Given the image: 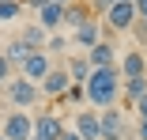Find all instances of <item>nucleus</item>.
Returning <instances> with one entry per match:
<instances>
[{
  "label": "nucleus",
  "mask_w": 147,
  "mask_h": 140,
  "mask_svg": "<svg viewBox=\"0 0 147 140\" xmlns=\"http://www.w3.org/2000/svg\"><path fill=\"white\" fill-rule=\"evenodd\" d=\"M83 91H87V102H94L98 110H109L121 99V72L117 68H91Z\"/></svg>",
  "instance_id": "1"
},
{
  "label": "nucleus",
  "mask_w": 147,
  "mask_h": 140,
  "mask_svg": "<svg viewBox=\"0 0 147 140\" xmlns=\"http://www.w3.org/2000/svg\"><path fill=\"white\" fill-rule=\"evenodd\" d=\"M4 99L11 102V110H30L34 102H42V91H38V83L23 80V76H11L4 83Z\"/></svg>",
  "instance_id": "2"
},
{
  "label": "nucleus",
  "mask_w": 147,
  "mask_h": 140,
  "mask_svg": "<svg viewBox=\"0 0 147 140\" xmlns=\"http://www.w3.org/2000/svg\"><path fill=\"white\" fill-rule=\"evenodd\" d=\"M30 133H34V118L26 110H11L4 118V125H0V136L4 140H30Z\"/></svg>",
  "instance_id": "3"
},
{
  "label": "nucleus",
  "mask_w": 147,
  "mask_h": 140,
  "mask_svg": "<svg viewBox=\"0 0 147 140\" xmlns=\"http://www.w3.org/2000/svg\"><path fill=\"white\" fill-rule=\"evenodd\" d=\"M72 87V76H68V68L61 65V68H49L45 72V80L38 83V91H42V99H64V91Z\"/></svg>",
  "instance_id": "4"
},
{
  "label": "nucleus",
  "mask_w": 147,
  "mask_h": 140,
  "mask_svg": "<svg viewBox=\"0 0 147 140\" xmlns=\"http://www.w3.org/2000/svg\"><path fill=\"white\" fill-rule=\"evenodd\" d=\"M49 68H53V57H49L45 49H34L30 57H26V61L19 65V76H23V80H30V83H42Z\"/></svg>",
  "instance_id": "5"
},
{
  "label": "nucleus",
  "mask_w": 147,
  "mask_h": 140,
  "mask_svg": "<svg viewBox=\"0 0 147 140\" xmlns=\"http://www.w3.org/2000/svg\"><path fill=\"white\" fill-rule=\"evenodd\" d=\"M98 136L102 140H125V114L117 106H109V110L98 114Z\"/></svg>",
  "instance_id": "6"
},
{
  "label": "nucleus",
  "mask_w": 147,
  "mask_h": 140,
  "mask_svg": "<svg viewBox=\"0 0 147 140\" xmlns=\"http://www.w3.org/2000/svg\"><path fill=\"white\" fill-rule=\"evenodd\" d=\"M61 133H64V121H61V114L45 110V114H38V118H34V133H30V140H57Z\"/></svg>",
  "instance_id": "7"
},
{
  "label": "nucleus",
  "mask_w": 147,
  "mask_h": 140,
  "mask_svg": "<svg viewBox=\"0 0 147 140\" xmlns=\"http://www.w3.org/2000/svg\"><path fill=\"white\" fill-rule=\"evenodd\" d=\"M132 23H136L132 0H113V8L106 12V27H109V31H128Z\"/></svg>",
  "instance_id": "8"
},
{
  "label": "nucleus",
  "mask_w": 147,
  "mask_h": 140,
  "mask_svg": "<svg viewBox=\"0 0 147 140\" xmlns=\"http://www.w3.org/2000/svg\"><path fill=\"white\" fill-rule=\"evenodd\" d=\"M72 42H76V46H79L83 53L91 49V46H98V42H102V27H98V19L91 15L87 23H79L76 31H72Z\"/></svg>",
  "instance_id": "9"
},
{
  "label": "nucleus",
  "mask_w": 147,
  "mask_h": 140,
  "mask_svg": "<svg viewBox=\"0 0 147 140\" xmlns=\"http://www.w3.org/2000/svg\"><path fill=\"white\" fill-rule=\"evenodd\" d=\"M87 57V65L91 68H117V49L109 46V42H98V46H91L83 53Z\"/></svg>",
  "instance_id": "10"
},
{
  "label": "nucleus",
  "mask_w": 147,
  "mask_h": 140,
  "mask_svg": "<svg viewBox=\"0 0 147 140\" xmlns=\"http://www.w3.org/2000/svg\"><path fill=\"white\" fill-rule=\"evenodd\" d=\"M72 133L79 140H102L98 136V114H94V110H79L76 121H72Z\"/></svg>",
  "instance_id": "11"
},
{
  "label": "nucleus",
  "mask_w": 147,
  "mask_h": 140,
  "mask_svg": "<svg viewBox=\"0 0 147 140\" xmlns=\"http://www.w3.org/2000/svg\"><path fill=\"white\" fill-rule=\"evenodd\" d=\"M117 72H121V80H136V76H147V57H143L140 49H128L125 57H121V68H117Z\"/></svg>",
  "instance_id": "12"
},
{
  "label": "nucleus",
  "mask_w": 147,
  "mask_h": 140,
  "mask_svg": "<svg viewBox=\"0 0 147 140\" xmlns=\"http://www.w3.org/2000/svg\"><path fill=\"white\" fill-rule=\"evenodd\" d=\"M61 19H64V4H49L45 8H38V27L42 31H61Z\"/></svg>",
  "instance_id": "13"
},
{
  "label": "nucleus",
  "mask_w": 147,
  "mask_h": 140,
  "mask_svg": "<svg viewBox=\"0 0 147 140\" xmlns=\"http://www.w3.org/2000/svg\"><path fill=\"white\" fill-rule=\"evenodd\" d=\"M0 53H4V61H8L11 68H19V65H23L26 57H30V53H34V49H30V46H26L23 38H11V42H8L4 49H0Z\"/></svg>",
  "instance_id": "14"
},
{
  "label": "nucleus",
  "mask_w": 147,
  "mask_h": 140,
  "mask_svg": "<svg viewBox=\"0 0 147 140\" xmlns=\"http://www.w3.org/2000/svg\"><path fill=\"white\" fill-rule=\"evenodd\" d=\"M140 95H147V76H136V80H121V99H125V102H136Z\"/></svg>",
  "instance_id": "15"
},
{
  "label": "nucleus",
  "mask_w": 147,
  "mask_h": 140,
  "mask_svg": "<svg viewBox=\"0 0 147 140\" xmlns=\"http://www.w3.org/2000/svg\"><path fill=\"white\" fill-rule=\"evenodd\" d=\"M87 19H91V12H87L79 0H76V4H64V19H61V27H72V31H76V27L87 23Z\"/></svg>",
  "instance_id": "16"
},
{
  "label": "nucleus",
  "mask_w": 147,
  "mask_h": 140,
  "mask_svg": "<svg viewBox=\"0 0 147 140\" xmlns=\"http://www.w3.org/2000/svg\"><path fill=\"white\" fill-rule=\"evenodd\" d=\"M26 46H30V49H45V38H49V31H42V27L38 23H30V27H26V31L19 34Z\"/></svg>",
  "instance_id": "17"
},
{
  "label": "nucleus",
  "mask_w": 147,
  "mask_h": 140,
  "mask_svg": "<svg viewBox=\"0 0 147 140\" xmlns=\"http://www.w3.org/2000/svg\"><path fill=\"white\" fill-rule=\"evenodd\" d=\"M64 68H68L72 83H87V76H91V65H87V57H76V61H68Z\"/></svg>",
  "instance_id": "18"
},
{
  "label": "nucleus",
  "mask_w": 147,
  "mask_h": 140,
  "mask_svg": "<svg viewBox=\"0 0 147 140\" xmlns=\"http://www.w3.org/2000/svg\"><path fill=\"white\" fill-rule=\"evenodd\" d=\"M23 15V0H0V23H11Z\"/></svg>",
  "instance_id": "19"
},
{
  "label": "nucleus",
  "mask_w": 147,
  "mask_h": 140,
  "mask_svg": "<svg viewBox=\"0 0 147 140\" xmlns=\"http://www.w3.org/2000/svg\"><path fill=\"white\" fill-rule=\"evenodd\" d=\"M64 102H72V106H83V102H87V91H83V83H72V87L64 91Z\"/></svg>",
  "instance_id": "20"
},
{
  "label": "nucleus",
  "mask_w": 147,
  "mask_h": 140,
  "mask_svg": "<svg viewBox=\"0 0 147 140\" xmlns=\"http://www.w3.org/2000/svg\"><path fill=\"white\" fill-rule=\"evenodd\" d=\"M128 31L136 34V42H147V15H136V23L128 27Z\"/></svg>",
  "instance_id": "21"
},
{
  "label": "nucleus",
  "mask_w": 147,
  "mask_h": 140,
  "mask_svg": "<svg viewBox=\"0 0 147 140\" xmlns=\"http://www.w3.org/2000/svg\"><path fill=\"white\" fill-rule=\"evenodd\" d=\"M11 72H15V68H11V65L4 61V53H0V87H4V83L11 80Z\"/></svg>",
  "instance_id": "22"
},
{
  "label": "nucleus",
  "mask_w": 147,
  "mask_h": 140,
  "mask_svg": "<svg viewBox=\"0 0 147 140\" xmlns=\"http://www.w3.org/2000/svg\"><path fill=\"white\" fill-rule=\"evenodd\" d=\"M113 8V0H91V8H87V12H98V15H106Z\"/></svg>",
  "instance_id": "23"
},
{
  "label": "nucleus",
  "mask_w": 147,
  "mask_h": 140,
  "mask_svg": "<svg viewBox=\"0 0 147 140\" xmlns=\"http://www.w3.org/2000/svg\"><path fill=\"white\" fill-rule=\"evenodd\" d=\"M132 106H136V114H140V118H147V95H140Z\"/></svg>",
  "instance_id": "24"
},
{
  "label": "nucleus",
  "mask_w": 147,
  "mask_h": 140,
  "mask_svg": "<svg viewBox=\"0 0 147 140\" xmlns=\"http://www.w3.org/2000/svg\"><path fill=\"white\" fill-rule=\"evenodd\" d=\"M136 140H147V118H140V125H136Z\"/></svg>",
  "instance_id": "25"
},
{
  "label": "nucleus",
  "mask_w": 147,
  "mask_h": 140,
  "mask_svg": "<svg viewBox=\"0 0 147 140\" xmlns=\"http://www.w3.org/2000/svg\"><path fill=\"white\" fill-rule=\"evenodd\" d=\"M45 4H49V0H23V8H34V12H38V8H45Z\"/></svg>",
  "instance_id": "26"
},
{
  "label": "nucleus",
  "mask_w": 147,
  "mask_h": 140,
  "mask_svg": "<svg viewBox=\"0 0 147 140\" xmlns=\"http://www.w3.org/2000/svg\"><path fill=\"white\" fill-rule=\"evenodd\" d=\"M132 8H136V15H147V0H132Z\"/></svg>",
  "instance_id": "27"
},
{
  "label": "nucleus",
  "mask_w": 147,
  "mask_h": 140,
  "mask_svg": "<svg viewBox=\"0 0 147 140\" xmlns=\"http://www.w3.org/2000/svg\"><path fill=\"white\" fill-rule=\"evenodd\" d=\"M57 140H79V136H76L72 129H64V133H61V136H57Z\"/></svg>",
  "instance_id": "28"
},
{
  "label": "nucleus",
  "mask_w": 147,
  "mask_h": 140,
  "mask_svg": "<svg viewBox=\"0 0 147 140\" xmlns=\"http://www.w3.org/2000/svg\"><path fill=\"white\" fill-rule=\"evenodd\" d=\"M53 4H76V0H53Z\"/></svg>",
  "instance_id": "29"
},
{
  "label": "nucleus",
  "mask_w": 147,
  "mask_h": 140,
  "mask_svg": "<svg viewBox=\"0 0 147 140\" xmlns=\"http://www.w3.org/2000/svg\"><path fill=\"white\" fill-rule=\"evenodd\" d=\"M0 140H4V136H0Z\"/></svg>",
  "instance_id": "30"
}]
</instances>
